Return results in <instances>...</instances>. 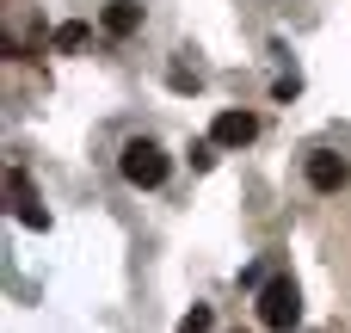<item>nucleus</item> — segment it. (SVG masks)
<instances>
[{"label": "nucleus", "mask_w": 351, "mask_h": 333, "mask_svg": "<svg viewBox=\"0 0 351 333\" xmlns=\"http://www.w3.org/2000/svg\"><path fill=\"white\" fill-rule=\"evenodd\" d=\"M117 167H123V179H130V185H142V192L167 185V173H173L167 148H160V142H148V136H130V142H123V154H117Z\"/></svg>", "instance_id": "obj_1"}, {"label": "nucleus", "mask_w": 351, "mask_h": 333, "mask_svg": "<svg viewBox=\"0 0 351 333\" xmlns=\"http://www.w3.org/2000/svg\"><path fill=\"white\" fill-rule=\"evenodd\" d=\"M259 321L271 333H290L302 321V290H296V278H271V284L259 290Z\"/></svg>", "instance_id": "obj_2"}, {"label": "nucleus", "mask_w": 351, "mask_h": 333, "mask_svg": "<svg viewBox=\"0 0 351 333\" xmlns=\"http://www.w3.org/2000/svg\"><path fill=\"white\" fill-rule=\"evenodd\" d=\"M6 198H12V216H19L25 229H49V210L37 204V192H31L25 167H6Z\"/></svg>", "instance_id": "obj_3"}, {"label": "nucleus", "mask_w": 351, "mask_h": 333, "mask_svg": "<svg viewBox=\"0 0 351 333\" xmlns=\"http://www.w3.org/2000/svg\"><path fill=\"white\" fill-rule=\"evenodd\" d=\"M253 136H259V117H253V111H222V117L210 124V142H216V148H247Z\"/></svg>", "instance_id": "obj_4"}, {"label": "nucleus", "mask_w": 351, "mask_h": 333, "mask_svg": "<svg viewBox=\"0 0 351 333\" xmlns=\"http://www.w3.org/2000/svg\"><path fill=\"white\" fill-rule=\"evenodd\" d=\"M346 179H351V167L339 154H308V185H315V192H339Z\"/></svg>", "instance_id": "obj_5"}, {"label": "nucleus", "mask_w": 351, "mask_h": 333, "mask_svg": "<svg viewBox=\"0 0 351 333\" xmlns=\"http://www.w3.org/2000/svg\"><path fill=\"white\" fill-rule=\"evenodd\" d=\"M105 31H111V37H136V31H142V6H136V0H111V6H105Z\"/></svg>", "instance_id": "obj_6"}, {"label": "nucleus", "mask_w": 351, "mask_h": 333, "mask_svg": "<svg viewBox=\"0 0 351 333\" xmlns=\"http://www.w3.org/2000/svg\"><path fill=\"white\" fill-rule=\"evenodd\" d=\"M49 43L74 56V49H86V25H80V19H68V25H56V37H49Z\"/></svg>", "instance_id": "obj_7"}, {"label": "nucleus", "mask_w": 351, "mask_h": 333, "mask_svg": "<svg viewBox=\"0 0 351 333\" xmlns=\"http://www.w3.org/2000/svg\"><path fill=\"white\" fill-rule=\"evenodd\" d=\"M191 167H197V173H210V167H216V142H210V136H204V142H191Z\"/></svg>", "instance_id": "obj_8"}, {"label": "nucleus", "mask_w": 351, "mask_h": 333, "mask_svg": "<svg viewBox=\"0 0 351 333\" xmlns=\"http://www.w3.org/2000/svg\"><path fill=\"white\" fill-rule=\"evenodd\" d=\"M179 333H210V309H204V303H197V309H191V315H185V321H179Z\"/></svg>", "instance_id": "obj_9"}, {"label": "nucleus", "mask_w": 351, "mask_h": 333, "mask_svg": "<svg viewBox=\"0 0 351 333\" xmlns=\"http://www.w3.org/2000/svg\"><path fill=\"white\" fill-rule=\"evenodd\" d=\"M167 80H173V87H179V93H197V74H191V68H173V74H167Z\"/></svg>", "instance_id": "obj_10"}, {"label": "nucleus", "mask_w": 351, "mask_h": 333, "mask_svg": "<svg viewBox=\"0 0 351 333\" xmlns=\"http://www.w3.org/2000/svg\"><path fill=\"white\" fill-rule=\"evenodd\" d=\"M271 93H278V99H284V105H290V99H296V93H302V80H296V74H284V80H278V87H271Z\"/></svg>", "instance_id": "obj_11"}]
</instances>
